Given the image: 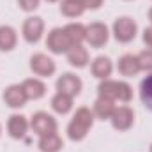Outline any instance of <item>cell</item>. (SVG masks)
Returning a JSON list of instances; mask_svg holds the SVG:
<instances>
[{"label": "cell", "instance_id": "obj_15", "mask_svg": "<svg viewBox=\"0 0 152 152\" xmlns=\"http://www.w3.org/2000/svg\"><path fill=\"white\" fill-rule=\"evenodd\" d=\"M117 69H118V73L124 76V78H133V76L142 73L138 57L133 55V53H124L118 58V62H117Z\"/></svg>", "mask_w": 152, "mask_h": 152}, {"label": "cell", "instance_id": "obj_12", "mask_svg": "<svg viewBox=\"0 0 152 152\" xmlns=\"http://www.w3.org/2000/svg\"><path fill=\"white\" fill-rule=\"evenodd\" d=\"M30 129V120L21 113H12L7 118V134L12 140H23Z\"/></svg>", "mask_w": 152, "mask_h": 152}, {"label": "cell", "instance_id": "obj_22", "mask_svg": "<svg viewBox=\"0 0 152 152\" xmlns=\"http://www.w3.org/2000/svg\"><path fill=\"white\" fill-rule=\"evenodd\" d=\"M60 14L66 16V18H80L83 12H85V5L81 0H60Z\"/></svg>", "mask_w": 152, "mask_h": 152}, {"label": "cell", "instance_id": "obj_29", "mask_svg": "<svg viewBox=\"0 0 152 152\" xmlns=\"http://www.w3.org/2000/svg\"><path fill=\"white\" fill-rule=\"evenodd\" d=\"M46 2H51L53 4V2H60V0H46Z\"/></svg>", "mask_w": 152, "mask_h": 152}, {"label": "cell", "instance_id": "obj_6", "mask_svg": "<svg viewBox=\"0 0 152 152\" xmlns=\"http://www.w3.org/2000/svg\"><path fill=\"white\" fill-rule=\"evenodd\" d=\"M30 129L37 134V136H44L50 133H57L58 131V124L57 118L48 112H36L30 117Z\"/></svg>", "mask_w": 152, "mask_h": 152}, {"label": "cell", "instance_id": "obj_27", "mask_svg": "<svg viewBox=\"0 0 152 152\" xmlns=\"http://www.w3.org/2000/svg\"><path fill=\"white\" fill-rule=\"evenodd\" d=\"M142 39H143V44L152 50V25H149V27L143 28V32H142Z\"/></svg>", "mask_w": 152, "mask_h": 152}, {"label": "cell", "instance_id": "obj_11", "mask_svg": "<svg viewBox=\"0 0 152 152\" xmlns=\"http://www.w3.org/2000/svg\"><path fill=\"white\" fill-rule=\"evenodd\" d=\"M2 99L5 103V106L12 108V110H20L27 104V96H25V90L21 87V83H12L9 87L4 88L2 92Z\"/></svg>", "mask_w": 152, "mask_h": 152}, {"label": "cell", "instance_id": "obj_14", "mask_svg": "<svg viewBox=\"0 0 152 152\" xmlns=\"http://www.w3.org/2000/svg\"><path fill=\"white\" fill-rule=\"evenodd\" d=\"M66 58H67V64L75 69H85L88 64H90V55H88V50L83 46V44H76L71 46V50L66 53Z\"/></svg>", "mask_w": 152, "mask_h": 152}, {"label": "cell", "instance_id": "obj_21", "mask_svg": "<svg viewBox=\"0 0 152 152\" xmlns=\"http://www.w3.org/2000/svg\"><path fill=\"white\" fill-rule=\"evenodd\" d=\"M64 30H66V34H67V37H69V41H71L73 46L85 42V37H87V25H83V23H80V21H71V23L64 25Z\"/></svg>", "mask_w": 152, "mask_h": 152}, {"label": "cell", "instance_id": "obj_1", "mask_svg": "<svg viewBox=\"0 0 152 152\" xmlns=\"http://www.w3.org/2000/svg\"><path fill=\"white\" fill-rule=\"evenodd\" d=\"M94 120L96 117L92 113L90 108L87 106H80L75 112L73 118L69 120L67 127H66V133H67V138L71 142H83L88 134V131L92 129L94 126Z\"/></svg>", "mask_w": 152, "mask_h": 152}, {"label": "cell", "instance_id": "obj_3", "mask_svg": "<svg viewBox=\"0 0 152 152\" xmlns=\"http://www.w3.org/2000/svg\"><path fill=\"white\" fill-rule=\"evenodd\" d=\"M112 36L120 44H129L138 36V23L131 16H118L112 25Z\"/></svg>", "mask_w": 152, "mask_h": 152}, {"label": "cell", "instance_id": "obj_19", "mask_svg": "<svg viewBox=\"0 0 152 152\" xmlns=\"http://www.w3.org/2000/svg\"><path fill=\"white\" fill-rule=\"evenodd\" d=\"M50 106H51V110H53L55 113L67 115V113H71V110H73V106H75V97L66 96V94H62V92H55V94L51 96Z\"/></svg>", "mask_w": 152, "mask_h": 152}, {"label": "cell", "instance_id": "obj_17", "mask_svg": "<svg viewBox=\"0 0 152 152\" xmlns=\"http://www.w3.org/2000/svg\"><path fill=\"white\" fill-rule=\"evenodd\" d=\"M37 149H39V152H60L64 149V140L58 134V131L44 134V136H39Z\"/></svg>", "mask_w": 152, "mask_h": 152}, {"label": "cell", "instance_id": "obj_26", "mask_svg": "<svg viewBox=\"0 0 152 152\" xmlns=\"http://www.w3.org/2000/svg\"><path fill=\"white\" fill-rule=\"evenodd\" d=\"M81 2L85 5V11H97L104 4V0H81Z\"/></svg>", "mask_w": 152, "mask_h": 152}, {"label": "cell", "instance_id": "obj_28", "mask_svg": "<svg viewBox=\"0 0 152 152\" xmlns=\"http://www.w3.org/2000/svg\"><path fill=\"white\" fill-rule=\"evenodd\" d=\"M147 16H149V21H151V25H152V7L149 9V12H147Z\"/></svg>", "mask_w": 152, "mask_h": 152}, {"label": "cell", "instance_id": "obj_10", "mask_svg": "<svg viewBox=\"0 0 152 152\" xmlns=\"http://www.w3.org/2000/svg\"><path fill=\"white\" fill-rule=\"evenodd\" d=\"M55 88H57V92H62L66 96L78 97L81 94V90H83V81L75 73H64V75H60L57 78Z\"/></svg>", "mask_w": 152, "mask_h": 152}, {"label": "cell", "instance_id": "obj_5", "mask_svg": "<svg viewBox=\"0 0 152 152\" xmlns=\"http://www.w3.org/2000/svg\"><path fill=\"white\" fill-rule=\"evenodd\" d=\"M28 67L37 78H50L57 73V64L55 60L46 55V53H34L28 60Z\"/></svg>", "mask_w": 152, "mask_h": 152}, {"label": "cell", "instance_id": "obj_16", "mask_svg": "<svg viewBox=\"0 0 152 152\" xmlns=\"http://www.w3.org/2000/svg\"><path fill=\"white\" fill-rule=\"evenodd\" d=\"M21 87L25 90V96L28 101H39L46 96V83L41 78H27L21 81Z\"/></svg>", "mask_w": 152, "mask_h": 152}, {"label": "cell", "instance_id": "obj_30", "mask_svg": "<svg viewBox=\"0 0 152 152\" xmlns=\"http://www.w3.org/2000/svg\"><path fill=\"white\" fill-rule=\"evenodd\" d=\"M0 136H2V124H0Z\"/></svg>", "mask_w": 152, "mask_h": 152}, {"label": "cell", "instance_id": "obj_2", "mask_svg": "<svg viewBox=\"0 0 152 152\" xmlns=\"http://www.w3.org/2000/svg\"><path fill=\"white\" fill-rule=\"evenodd\" d=\"M97 97H106L115 103L127 104L133 101V87L124 80H103L97 85Z\"/></svg>", "mask_w": 152, "mask_h": 152}, {"label": "cell", "instance_id": "obj_18", "mask_svg": "<svg viewBox=\"0 0 152 152\" xmlns=\"http://www.w3.org/2000/svg\"><path fill=\"white\" fill-rule=\"evenodd\" d=\"M18 46V32L11 25H0V51L9 53Z\"/></svg>", "mask_w": 152, "mask_h": 152}, {"label": "cell", "instance_id": "obj_4", "mask_svg": "<svg viewBox=\"0 0 152 152\" xmlns=\"http://www.w3.org/2000/svg\"><path fill=\"white\" fill-rule=\"evenodd\" d=\"M71 41L67 37L64 27H55L48 32L46 36V48L50 53L53 55H66L69 50H71Z\"/></svg>", "mask_w": 152, "mask_h": 152}, {"label": "cell", "instance_id": "obj_20", "mask_svg": "<svg viewBox=\"0 0 152 152\" xmlns=\"http://www.w3.org/2000/svg\"><path fill=\"white\" fill-rule=\"evenodd\" d=\"M115 108H117L115 101H110L106 97H97L94 101V104H92V113L99 120H110L115 112Z\"/></svg>", "mask_w": 152, "mask_h": 152}, {"label": "cell", "instance_id": "obj_23", "mask_svg": "<svg viewBox=\"0 0 152 152\" xmlns=\"http://www.w3.org/2000/svg\"><path fill=\"white\" fill-rule=\"evenodd\" d=\"M140 99L142 104L152 112V73H149V76H145L140 83Z\"/></svg>", "mask_w": 152, "mask_h": 152}, {"label": "cell", "instance_id": "obj_24", "mask_svg": "<svg viewBox=\"0 0 152 152\" xmlns=\"http://www.w3.org/2000/svg\"><path fill=\"white\" fill-rule=\"evenodd\" d=\"M138 62H140V67L142 71H147V73H152V50L147 48V50H142L138 55Z\"/></svg>", "mask_w": 152, "mask_h": 152}, {"label": "cell", "instance_id": "obj_32", "mask_svg": "<svg viewBox=\"0 0 152 152\" xmlns=\"http://www.w3.org/2000/svg\"><path fill=\"white\" fill-rule=\"evenodd\" d=\"M126 2H133V0H126Z\"/></svg>", "mask_w": 152, "mask_h": 152}, {"label": "cell", "instance_id": "obj_9", "mask_svg": "<svg viewBox=\"0 0 152 152\" xmlns=\"http://www.w3.org/2000/svg\"><path fill=\"white\" fill-rule=\"evenodd\" d=\"M134 117L136 115H134V110L131 106L120 104V106L115 108L113 115L110 118L112 127H113L115 131H118V133H126V131H129L134 126Z\"/></svg>", "mask_w": 152, "mask_h": 152}, {"label": "cell", "instance_id": "obj_7", "mask_svg": "<svg viewBox=\"0 0 152 152\" xmlns=\"http://www.w3.org/2000/svg\"><path fill=\"white\" fill-rule=\"evenodd\" d=\"M44 36V20L41 16H28L21 25V37L28 44H37Z\"/></svg>", "mask_w": 152, "mask_h": 152}, {"label": "cell", "instance_id": "obj_13", "mask_svg": "<svg viewBox=\"0 0 152 152\" xmlns=\"http://www.w3.org/2000/svg\"><path fill=\"white\" fill-rule=\"evenodd\" d=\"M90 73H92L94 78H97L99 81L108 80V78L112 76V73H113V62H112V58L106 57V55L96 57V58L90 62Z\"/></svg>", "mask_w": 152, "mask_h": 152}, {"label": "cell", "instance_id": "obj_25", "mask_svg": "<svg viewBox=\"0 0 152 152\" xmlns=\"http://www.w3.org/2000/svg\"><path fill=\"white\" fill-rule=\"evenodd\" d=\"M16 2H18V7L23 12H34L41 5V0H16Z\"/></svg>", "mask_w": 152, "mask_h": 152}, {"label": "cell", "instance_id": "obj_8", "mask_svg": "<svg viewBox=\"0 0 152 152\" xmlns=\"http://www.w3.org/2000/svg\"><path fill=\"white\" fill-rule=\"evenodd\" d=\"M110 28L108 25L101 23V21H94L90 25H87V37L85 42L90 46V48H103L108 44L110 41Z\"/></svg>", "mask_w": 152, "mask_h": 152}, {"label": "cell", "instance_id": "obj_31", "mask_svg": "<svg viewBox=\"0 0 152 152\" xmlns=\"http://www.w3.org/2000/svg\"><path fill=\"white\" fill-rule=\"evenodd\" d=\"M151 152H152V143H151Z\"/></svg>", "mask_w": 152, "mask_h": 152}]
</instances>
